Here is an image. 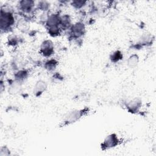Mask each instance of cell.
I'll return each mask as SVG.
<instances>
[{
  "mask_svg": "<svg viewBox=\"0 0 156 156\" xmlns=\"http://www.w3.org/2000/svg\"><path fill=\"white\" fill-rule=\"evenodd\" d=\"M60 26L61 27L65 30L66 29H70L71 27V19L69 15H64L62 16H60Z\"/></svg>",
  "mask_w": 156,
  "mask_h": 156,
  "instance_id": "cell-10",
  "label": "cell"
},
{
  "mask_svg": "<svg viewBox=\"0 0 156 156\" xmlns=\"http://www.w3.org/2000/svg\"><path fill=\"white\" fill-rule=\"evenodd\" d=\"M57 63H58L55 60H54V59L48 60L45 63V68H46V69H47L49 71L53 70L55 68Z\"/></svg>",
  "mask_w": 156,
  "mask_h": 156,
  "instance_id": "cell-13",
  "label": "cell"
},
{
  "mask_svg": "<svg viewBox=\"0 0 156 156\" xmlns=\"http://www.w3.org/2000/svg\"><path fill=\"white\" fill-rule=\"evenodd\" d=\"M122 58V54L119 51H116L111 54L110 59L112 62L116 63Z\"/></svg>",
  "mask_w": 156,
  "mask_h": 156,
  "instance_id": "cell-12",
  "label": "cell"
},
{
  "mask_svg": "<svg viewBox=\"0 0 156 156\" xmlns=\"http://www.w3.org/2000/svg\"><path fill=\"white\" fill-rule=\"evenodd\" d=\"M46 88H47V84L44 81L41 80H38L34 87V90H33L34 94L37 97L40 96L43 93V92L45 91Z\"/></svg>",
  "mask_w": 156,
  "mask_h": 156,
  "instance_id": "cell-6",
  "label": "cell"
},
{
  "mask_svg": "<svg viewBox=\"0 0 156 156\" xmlns=\"http://www.w3.org/2000/svg\"><path fill=\"white\" fill-rule=\"evenodd\" d=\"M40 52L41 54L44 57H51L54 52L53 43L49 40H46L43 41L40 46Z\"/></svg>",
  "mask_w": 156,
  "mask_h": 156,
  "instance_id": "cell-5",
  "label": "cell"
},
{
  "mask_svg": "<svg viewBox=\"0 0 156 156\" xmlns=\"http://www.w3.org/2000/svg\"><path fill=\"white\" fill-rule=\"evenodd\" d=\"M139 57L136 54L131 55L127 59V65L133 68L135 67L138 63Z\"/></svg>",
  "mask_w": 156,
  "mask_h": 156,
  "instance_id": "cell-11",
  "label": "cell"
},
{
  "mask_svg": "<svg viewBox=\"0 0 156 156\" xmlns=\"http://www.w3.org/2000/svg\"><path fill=\"white\" fill-rule=\"evenodd\" d=\"M86 2L83 1H73L71 2V5L76 9H80L84 6Z\"/></svg>",
  "mask_w": 156,
  "mask_h": 156,
  "instance_id": "cell-16",
  "label": "cell"
},
{
  "mask_svg": "<svg viewBox=\"0 0 156 156\" xmlns=\"http://www.w3.org/2000/svg\"><path fill=\"white\" fill-rule=\"evenodd\" d=\"M87 111L86 108L80 109V110H74L69 112L67 115L65 116L63 121V125H69L73 122H76L80 118H81Z\"/></svg>",
  "mask_w": 156,
  "mask_h": 156,
  "instance_id": "cell-2",
  "label": "cell"
},
{
  "mask_svg": "<svg viewBox=\"0 0 156 156\" xmlns=\"http://www.w3.org/2000/svg\"><path fill=\"white\" fill-rule=\"evenodd\" d=\"M1 29L6 30L11 28L15 23V18L12 12L10 10H4L2 8L1 10Z\"/></svg>",
  "mask_w": 156,
  "mask_h": 156,
  "instance_id": "cell-1",
  "label": "cell"
},
{
  "mask_svg": "<svg viewBox=\"0 0 156 156\" xmlns=\"http://www.w3.org/2000/svg\"><path fill=\"white\" fill-rule=\"evenodd\" d=\"M60 16L58 14H52L49 15L46 22V28L51 27H60Z\"/></svg>",
  "mask_w": 156,
  "mask_h": 156,
  "instance_id": "cell-7",
  "label": "cell"
},
{
  "mask_svg": "<svg viewBox=\"0 0 156 156\" xmlns=\"http://www.w3.org/2000/svg\"><path fill=\"white\" fill-rule=\"evenodd\" d=\"M35 2L33 1H21L19 2L20 9L23 12L26 13H29L33 9Z\"/></svg>",
  "mask_w": 156,
  "mask_h": 156,
  "instance_id": "cell-8",
  "label": "cell"
},
{
  "mask_svg": "<svg viewBox=\"0 0 156 156\" xmlns=\"http://www.w3.org/2000/svg\"><path fill=\"white\" fill-rule=\"evenodd\" d=\"M9 40V44H12V45H15L17 43L18 41H17V38L16 36L15 35H12L9 37V38L8 39Z\"/></svg>",
  "mask_w": 156,
  "mask_h": 156,
  "instance_id": "cell-17",
  "label": "cell"
},
{
  "mask_svg": "<svg viewBox=\"0 0 156 156\" xmlns=\"http://www.w3.org/2000/svg\"><path fill=\"white\" fill-rule=\"evenodd\" d=\"M27 76V73L26 72V71L20 70V71H18L17 73H16L15 79L18 82H20L26 79Z\"/></svg>",
  "mask_w": 156,
  "mask_h": 156,
  "instance_id": "cell-14",
  "label": "cell"
},
{
  "mask_svg": "<svg viewBox=\"0 0 156 156\" xmlns=\"http://www.w3.org/2000/svg\"><path fill=\"white\" fill-rule=\"evenodd\" d=\"M38 6L41 10H43L44 12H46L49 9V3L46 1H40L38 4Z\"/></svg>",
  "mask_w": 156,
  "mask_h": 156,
  "instance_id": "cell-15",
  "label": "cell"
},
{
  "mask_svg": "<svg viewBox=\"0 0 156 156\" xmlns=\"http://www.w3.org/2000/svg\"><path fill=\"white\" fill-rule=\"evenodd\" d=\"M119 140L115 133H112L108 135L104 140L101 144L102 150L109 149L116 147L119 144Z\"/></svg>",
  "mask_w": 156,
  "mask_h": 156,
  "instance_id": "cell-3",
  "label": "cell"
},
{
  "mask_svg": "<svg viewBox=\"0 0 156 156\" xmlns=\"http://www.w3.org/2000/svg\"><path fill=\"white\" fill-rule=\"evenodd\" d=\"M141 105V101L135 98L130 101L126 105L127 110L130 113H137Z\"/></svg>",
  "mask_w": 156,
  "mask_h": 156,
  "instance_id": "cell-9",
  "label": "cell"
},
{
  "mask_svg": "<svg viewBox=\"0 0 156 156\" xmlns=\"http://www.w3.org/2000/svg\"><path fill=\"white\" fill-rule=\"evenodd\" d=\"M71 34L74 38H79L85 34V27L83 23L77 22L73 24L70 27Z\"/></svg>",
  "mask_w": 156,
  "mask_h": 156,
  "instance_id": "cell-4",
  "label": "cell"
}]
</instances>
